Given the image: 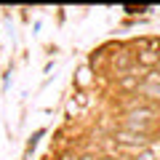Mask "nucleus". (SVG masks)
Here are the masks:
<instances>
[{"label": "nucleus", "mask_w": 160, "mask_h": 160, "mask_svg": "<svg viewBox=\"0 0 160 160\" xmlns=\"http://www.w3.org/2000/svg\"><path fill=\"white\" fill-rule=\"evenodd\" d=\"M96 160H112V158H96Z\"/></svg>", "instance_id": "nucleus-8"}, {"label": "nucleus", "mask_w": 160, "mask_h": 160, "mask_svg": "<svg viewBox=\"0 0 160 160\" xmlns=\"http://www.w3.org/2000/svg\"><path fill=\"white\" fill-rule=\"evenodd\" d=\"M136 64L139 67H147V69L160 67V53L158 51H139L136 53Z\"/></svg>", "instance_id": "nucleus-3"}, {"label": "nucleus", "mask_w": 160, "mask_h": 160, "mask_svg": "<svg viewBox=\"0 0 160 160\" xmlns=\"http://www.w3.org/2000/svg\"><path fill=\"white\" fill-rule=\"evenodd\" d=\"M115 144H126V147H142L147 142V133H136V131H128V128H118L112 136Z\"/></svg>", "instance_id": "nucleus-1"}, {"label": "nucleus", "mask_w": 160, "mask_h": 160, "mask_svg": "<svg viewBox=\"0 0 160 160\" xmlns=\"http://www.w3.org/2000/svg\"><path fill=\"white\" fill-rule=\"evenodd\" d=\"M155 75H158V78H160V67H158V72H155Z\"/></svg>", "instance_id": "nucleus-9"}, {"label": "nucleus", "mask_w": 160, "mask_h": 160, "mask_svg": "<svg viewBox=\"0 0 160 160\" xmlns=\"http://www.w3.org/2000/svg\"><path fill=\"white\" fill-rule=\"evenodd\" d=\"M158 139H160V128H158Z\"/></svg>", "instance_id": "nucleus-10"}, {"label": "nucleus", "mask_w": 160, "mask_h": 160, "mask_svg": "<svg viewBox=\"0 0 160 160\" xmlns=\"http://www.w3.org/2000/svg\"><path fill=\"white\" fill-rule=\"evenodd\" d=\"M118 88L120 91H126V93H131V91H136L139 88V75H120V80H118Z\"/></svg>", "instance_id": "nucleus-4"}, {"label": "nucleus", "mask_w": 160, "mask_h": 160, "mask_svg": "<svg viewBox=\"0 0 160 160\" xmlns=\"http://www.w3.org/2000/svg\"><path fill=\"white\" fill-rule=\"evenodd\" d=\"M78 160H96V158H93V155H80Z\"/></svg>", "instance_id": "nucleus-6"}, {"label": "nucleus", "mask_w": 160, "mask_h": 160, "mask_svg": "<svg viewBox=\"0 0 160 160\" xmlns=\"http://www.w3.org/2000/svg\"><path fill=\"white\" fill-rule=\"evenodd\" d=\"M62 160H72V158H69V155H64V158H62ZM75 160H78V158H75Z\"/></svg>", "instance_id": "nucleus-7"}, {"label": "nucleus", "mask_w": 160, "mask_h": 160, "mask_svg": "<svg viewBox=\"0 0 160 160\" xmlns=\"http://www.w3.org/2000/svg\"><path fill=\"white\" fill-rule=\"evenodd\" d=\"M133 160H158V158H155L152 149H139V152L133 155Z\"/></svg>", "instance_id": "nucleus-5"}, {"label": "nucleus", "mask_w": 160, "mask_h": 160, "mask_svg": "<svg viewBox=\"0 0 160 160\" xmlns=\"http://www.w3.org/2000/svg\"><path fill=\"white\" fill-rule=\"evenodd\" d=\"M133 62H136V53H128V51H120V53H115L112 56V67L118 69L120 75H128L133 69ZM118 75V78H120Z\"/></svg>", "instance_id": "nucleus-2"}]
</instances>
